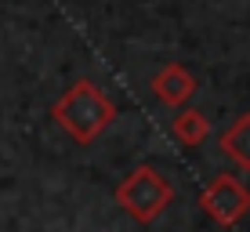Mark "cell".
Wrapping results in <instances>:
<instances>
[{"label": "cell", "mask_w": 250, "mask_h": 232, "mask_svg": "<svg viewBox=\"0 0 250 232\" xmlns=\"http://www.w3.org/2000/svg\"><path fill=\"white\" fill-rule=\"evenodd\" d=\"M149 87L156 91V98L163 102V105H170V109H182L188 98L196 94V76L185 69V65H178V62H167V65H160L156 73H152V80H149Z\"/></svg>", "instance_id": "cell-4"}, {"label": "cell", "mask_w": 250, "mask_h": 232, "mask_svg": "<svg viewBox=\"0 0 250 232\" xmlns=\"http://www.w3.org/2000/svg\"><path fill=\"white\" fill-rule=\"evenodd\" d=\"M200 207L214 225L232 229L236 221H243L250 214V189L239 182L236 174H218L200 192Z\"/></svg>", "instance_id": "cell-3"}, {"label": "cell", "mask_w": 250, "mask_h": 232, "mask_svg": "<svg viewBox=\"0 0 250 232\" xmlns=\"http://www.w3.org/2000/svg\"><path fill=\"white\" fill-rule=\"evenodd\" d=\"M218 149H221V156L232 160L236 167L250 170V113L236 116L225 131L218 134Z\"/></svg>", "instance_id": "cell-5"}, {"label": "cell", "mask_w": 250, "mask_h": 232, "mask_svg": "<svg viewBox=\"0 0 250 232\" xmlns=\"http://www.w3.org/2000/svg\"><path fill=\"white\" fill-rule=\"evenodd\" d=\"M51 120H55L73 142L91 145L94 138H102V134L113 127L116 105L94 80H76V84H69L62 91V98L51 105Z\"/></svg>", "instance_id": "cell-1"}, {"label": "cell", "mask_w": 250, "mask_h": 232, "mask_svg": "<svg viewBox=\"0 0 250 232\" xmlns=\"http://www.w3.org/2000/svg\"><path fill=\"white\" fill-rule=\"evenodd\" d=\"M113 196H116V203L131 214L134 221L149 225V221H156L160 214L170 207L174 189H170V182L160 174L156 167L142 163V167H134L127 178H120V185H116Z\"/></svg>", "instance_id": "cell-2"}, {"label": "cell", "mask_w": 250, "mask_h": 232, "mask_svg": "<svg viewBox=\"0 0 250 232\" xmlns=\"http://www.w3.org/2000/svg\"><path fill=\"white\" fill-rule=\"evenodd\" d=\"M170 134L178 138V145L196 149V145H203L207 134H210V120H207V113H200V109H178V116L170 120Z\"/></svg>", "instance_id": "cell-6"}]
</instances>
